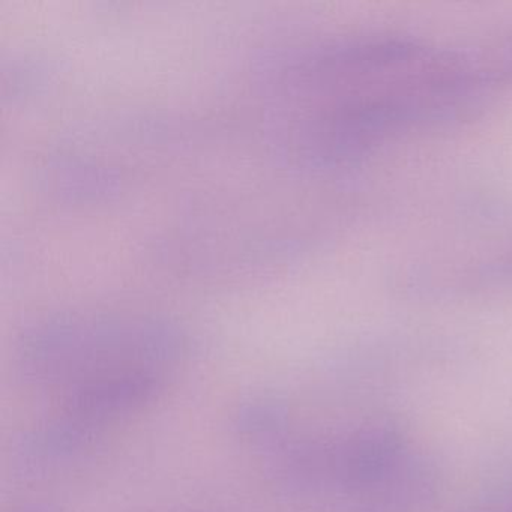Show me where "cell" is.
I'll return each instance as SVG.
<instances>
[{
    "label": "cell",
    "instance_id": "cell-1",
    "mask_svg": "<svg viewBox=\"0 0 512 512\" xmlns=\"http://www.w3.org/2000/svg\"><path fill=\"white\" fill-rule=\"evenodd\" d=\"M319 131L332 151H358L416 122L445 115L469 94L463 68L404 43L347 47L326 59Z\"/></svg>",
    "mask_w": 512,
    "mask_h": 512
}]
</instances>
